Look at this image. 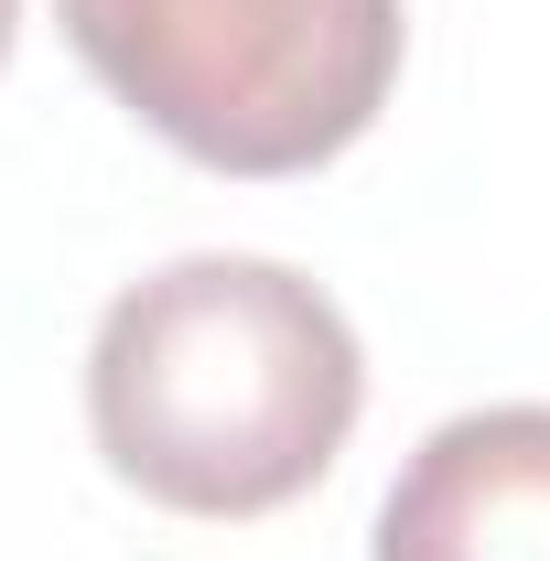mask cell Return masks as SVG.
<instances>
[{
    "mask_svg": "<svg viewBox=\"0 0 550 561\" xmlns=\"http://www.w3.org/2000/svg\"><path fill=\"white\" fill-rule=\"evenodd\" d=\"M356 324L280 260H173L130 280L87 356L98 454L151 507L260 518L291 507L356 432Z\"/></svg>",
    "mask_w": 550,
    "mask_h": 561,
    "instance_id": "1",
    "label": "cell"
},
{
    "mask_svg": "<svg viewBox=\"0 0 550 561\" xmlns=\"http://www.w3.org/2000/svg\"><path fill=\"white\" fill-rule=\"evenodd\" d=\"M87 76L184 162L313 173L389 108L400 0H55Z\"/></svg>",
    "mask_w": 550,
    "mask_h": 561,
    "instance_id": "2",
    "label": "cell"
},
{
    "mask_svg": "<svg viewBox=\"0 0 550 561\" xmlns=\"http://www.w3.org/2000/svg\"><path fill=\"white\" fill-rule=\"evenodd\" d=\"M378 561H550V411L443 421L378 507Z\"/></svg>",
    "mask_w": 550,
    "mask_h": 561,
    "instance_id": "3",
    "label": "cell"
},
{
    "mask_svg": "<svg viewBox=\"0 0 550 561\" xmlns=\"http://www.w3.org/2000/svg\"><path fill=\"white\" fill-rule=\"evenodd\" d=\"M11 22H22V0H0V55H11Z\"/></svg>",
    "mask_w": 550,
    "mask_h": 561,
    "instance_id": "4",
    "label": "cell"
}]
</instances>
